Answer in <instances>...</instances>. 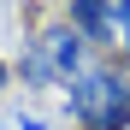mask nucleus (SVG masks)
Returning a JSON list of instances; mask_svg holds the SVG:
<instances>
[{"mask_svg":"<svg viewBox=\"0 0 130 130\" xmlns=\"http://www.w3.org/2000/svg\"><path fill=\"white\" fill-rule=\"evenodd\" d=\"M36 47L47 53V65H53V77H59V83H77L83 71H89V41L65 24V18H59L53 30H41V36H36Z\"/></svg>","mask_w":130,"mask_h":130,"instance_id":"obj_2","label":"nucleus"},{"mask_svg":"<svg viewBox=\"0 0 130 130\" xmlns=\"http://www.w3.org/2000/svg\"><path fill=\"white\" fill-rule=\"evenodd\" d=\"M6 83H12V65H6V59H0V89H6Z\"/></svg>","mask_w":130,"mask_h":130,"instance_id":"obj_6","label":"nucleus"},{"mask_svg":"<svg viewBox=\"0 0 130 130\" xmlns=\"http://www.w3.org/2000/svg\"><path fill=\"white\" fill-rule=\"evenodd\" d=\"M65 24L89 41V47H112L118 41V24H112V6H106V0H71Z\"/></svg>","mask_w":130,"mask_h":130,"instance_id":"obj_3","label":"nucleus"},{"mask_svg":"<svg viewBox=\"0 0 130 130\" xmlns=\"http://www.w3.org/2000/svg\"><path fill=\"white\" fill-rule=\"evenodd\" d=\"M12 130H53V124L41 112H24V106H18V112H12Z\"/></svg>","mask_w":130,"mask_h":130,"instance_id":"obj_5","label":"nucleus"},{"mask_svg":"<svg viewBox=\"0 0 130 130\" xmlns=\"http://www.w3.org/2000/svg\"><path fill=\"white\" fill-rule=\"evenodd\" d=\"M65 106H71L77 130H130V71L118 65H89L77 83H65Z\"/></svg>","mask_w":130,"mask_h":130,"instance_id":"obj_1","label":"nucleus"},{"mask_svg":"<svg viewBox=\"0 0 130 130\" xmlns=\"http://www.w3.org/2000/svg\"><path fill=\"white\" fill-rule=\"evenodd\" d=\"M124 71H130V36H124Z\"/></svg>","mask_w":130,"mask_h":130,"instance_id":"obj_7","label":"nucleus"},{"mask_svg":"<svg viewBox=\"0 0 130 130\" xmlns=\"http://www.w3.org/2000/svg\"><path fill=\"white\" fill-rule=\"evenodd\" d=\"M18 77H24V89H53V65H47V53L36 47V41H24V53H18Z\"/></svg>","mask_w":130,"mask_h":130,"instance_id":"obj_4","label":"nucleus"}]
</instances>
